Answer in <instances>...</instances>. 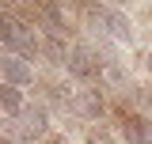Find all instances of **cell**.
<instances>
[{
	"mask_svg": "<svg viewBox=\"0 0 152 144\" xmlns=\"http://www.w3.org/2000/svg\"><path fill=\"white\" fill-rule=\"evenodd\" d=\"M84 15H88V34H103L114 46H133L137 42V23L118 4H91V8H84Z\"/></svg>",
	"mask_w": 152,
	"mask_h": 144,
	"instance_id": "cell-1",
	"label": "cell"
},
{
	"mask_svg": "<svg viewBox=\"0 0 152 144\" xmlns=\"http://www.w3.org/2000/svg\"><path fill=\"white\" fill-rule=\"evenodd\" d=\"M0 46H4V53L23 57V61L34 65L38 53H42V34L31 19L15 15V12H0Z\"/></svg>",
	"mask_w": 152,
	"mask_h": 144,
	"instance_id": "cell-2",
	"label": "cell"
},
{
	"mask_svg": "<svg viewBox=\"0 0 152 144\" xmlns=\"http://www.w3.org/2000/svg\"><path fill=\"white\" fill-rule=\"evenodd\" d=\"M65 72H69L72 80H80V87H95V80L103 76V61H99V53H95V46L88 38H72Z\"/></svg>",
	"mask_w": 152,
	"mask_h": 144,
	"instance_id": "cell-3",
	"label": "cell"
},
{
	"mask_svg": "<svg viewBox=\"0 0 152 144\" xmlns=\"http://www.w3.org/2000/svg\"><path fill=\"white\" fill-rule=\"evenodd\" d=\"M15 129H19V133H27L31 140L42 144L50 133H53V114H50V106H46V103H31V106L19 114Z\"/></svg>",
	"mask_w": 152,
	"mask_h": 144,
	"instance_id": "cell-4",
	"label": "cell"
},
{
	"mask_svg": "<svg viewBox=\"0 0 152 144\" xmlns=\"http://www.w3.org/2000/svg\"><path fill=\"white\" fill-rule=\"evenodd\" d=\"M69 114H76L80 121H103L107 114V99L99 87H76L69 99Z\"/></svg>",
	"mask_w": 152,
	"mask_h": 144,
	"instance_id": "cell-5",
	"label": "cell"
},
{
	"mask_svg": "<svg viewBox=\"0 0 152 144\" xmlns=\"http://www.w3.org/2000/svg\"><path fill=\"white\" fill-rule=\"evenodd\" d=\"M38 80V72L31 61L23 57H12V53H0V84H12V87H31Z\"/></svg>",
	"mask_w": 152,
	"mask_h": 144,
	"instance_id": "cell-6",
	"label": "cell"
},
{
	"mask_svg": "<svg viewBox=\"0 0 152 144\" xmlns=\"http://www.w3.org/2000/svg\"><path fill=\"white\" fill-rule=\"evenodd\" d=\"M122 144H152V118L148 114H122L118 118Z\"/></svg>",
	"mask_w": 152,
	"mask_h": 144,
	"instance_id": "cell-7",
	"label": "cell"
},
{
	"mask_svg": "<svg viewBox=\"0 0 152 144\" xmlns=\"http://www.w3.org/2000/svg\"><path fill=\"white\" fill-rule=\"evenodd\" d=\"M27 106H31V99H27V91H23V87L0 84V114H4V118L19 121V114H23Z\"/></svg>",
	"mask_w": 152,
	"mask_h": 144,
	"instance_id": "cell-8",
	"label": "cell"
},
{
	"mask_svg": "<svg viewBox=\"0 0 152 144\" xmlns=\"http://www.w3.org/2000/svg\"><path fill=\"white\" fill-rule=\"evenodd\" d=\"M99 84H107V87H114V91L129 87V68H126V61H122V57H118V61H107V65H103V76H99Z\"/></svg>",
	"mask_w": 152,
	"mask_h": 144,
	"instance_id": "cell-9",
	"label": "cell"
},
{
	"mask_svg": "<svg viewBox=\"0 0 152 144\" xmlns=\"http://www.w3.org/2000/svg\"><path fill=\"white\" fill-rule=\"evenodd\" d=\"M88 144H122L114 133H107V129H95L91 137H88Z\"/></svg>",
	"mask_w": 152,
	"mask_h": 144,
	"instance_id": "cell-10",
	"label": "cell"
},
{
	"mask_svg": "<svg viewBox=\"0 0 152 144\" xmlns=\"http://www.w3.org/2000/svg\"><path fill=\"white\" fill-rule=\"evenodd\" d=\"M145 68H148V76H152V49H148V57H145Z\"/></svg>",
	"mask_w": 152,
	"mask_h": 144,
	"instance_id": "cell-11",
	"label": "cell"
},
{
	"mask_svg": "<svg viewBox=\"0 0 152 144\" xmlns=\"http://www.w3.org/2000/svg\"><path fill=\"white\" fill-rule=\"evenodd\" d=\"M145 110H148V114H152V91H148V99H145Z\"/></svg>",
	"mask_w": 152,
	"mask_h": 144,
	"instance_id": "cell-12",
	"label": "cell"
}]
</instances>
